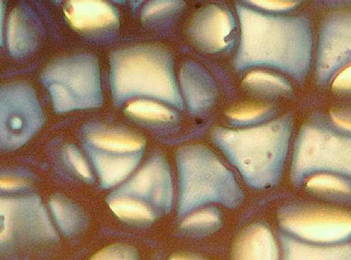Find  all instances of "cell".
Wrapping results in <instances>:
<instances>
[{"instance_id": "1", "label": "cell", "mask_w": 351, "mask_h": 260, "mask_svg": "<svg viewBox=\"0 0 351 260\" xmlns=\"http://www.w3.org/2000/svg\"><path fill=\"white\" fill-rule=\"evenodd\" d=\"M241 39L234 56L237 71L275 68L303 83L308 74L313 34L308 18L265 14L237 2Z\"/></svg>"}, {"instance_id": "2", "label": "cell", "mask_w": 351, "mask_h": 260, "mask_svg": "<svg viewBox=\"0 0 351 260\" xmlns=\"http://www.w3.org/2000/svg\"><path fill=\"white\" fill-rule=\"evenodd\" d=\"M293 125L287 114L245 129L216 127L212 137L250 187L267 189L281 177Z\"/></svg>"}, {"instance_id": "3", "label": "cell", "mask_w": 351, "mask_h": 260, "mask_svg": "<svg viewBox=\"0 0 351 260\" xmlns=\"http://www.w3.org/2000/svg\"><path fill=\"white\" fill-rule=\"evenodd\" d=\"M112 98L115 107L128 100L149 98L184 109V102L176 79L173 59L167 49L142 45L116 50L110 55Z\"/></svg>"}, {"instance_id": "4", "label": "cell", "mask_w": 351, "mask_h": 260, "mask_svg": "<svg viewBox=\"0 0 351 260\" xmlns=\"http://www.w3.org/2000/svg\"><path fill=\"white\" fill-rule=\"evenodd\" d=\"M180 203L178 217L208 203L233 209L239 205L243 194L234 174L205 146L182 147L177 153Z\"/></svg>"}, {"instance_id": "5", "label": "cell", "mask_w": 351, "mask_h": 260, "mask_svg": "<svg viewBox=\"0 0 351 260\" xmlns=\"http://www.w3.org/2000/svg\"><path fill=\"white\" fill-rule=\"evenodd\" d=\"M40 81L49 90L58 114L102 105L99 64L92 55L76 54L58 59L43 70Z\"/></svg>"}, {"instance_id": "6", "label": "cell", "mask_w": 351, "mask_h": 260, "mask_svg": "<svg viewBox=\"0 0 351 260\" xmlns=\"http://www.w3.org/2000/svg\"><path fill=\"white\" fill-rule=\"evenodd\" d=\"M318 172H333L350 177L351 173V139L325 125H304L297 138L291 180L302 183Z\"/></svg>"}, {"instance_id": "7", "label": "cell", "mask_w": 351, "mask_h": 260, "mask_svg": "<svg viewBox=\"0 0 351 260\" xmlns=\"http://www.w3.org/2000/svg\"><path fill=\"white\" fill-rule=\"evenodd\" d=\"M58 240L39 196L0 197V255H12Z\"/></svg>"}, {"instance_id": "8", "label": "cell", "mask_w": 351, "mask_h": 260, "mask_svg": "<svg viewBox=\"0 0 351 260\" xmlns=\"http://www.w3.org/2000/svg\"><path fill=\"white\" fill-rule=\"evenodd\" d=\"M45 123L33 87L26 83L0 86V148H20Z\"/></svg>"}, {"instance_id": "9", "label": "cell", "mask_w": 351, "mask_h": 260, "mask_svg": "<svg viewBox=\"0 0 351 260\" xmlns=\"http://www.w3.org/2000/svg\"><path fill=\"white\" fill-rule=\"evenodd\" d=\"M278 219L283 230L304 242L343 244L351 235L350 213L343 209L291 205L280 209Z\"/></svg>"}, {"instance_id": "10", "label": "cell", "mask_w": 351, "mask_h": 260, "mask_svg": "<svg viewBox=\"0 0 351 260\" xmlns=\"http://www.w3.org/2000/svg\"><path fill=\"white\" fill-rule=\"evenodd\" d=\"M351 57V15L335 12L329 15L319 31L316 77L319 84L327 83Z\"/></svg>"}, {"instance_id": "11", "label": "cell", "mask_w": 351, "mask_h": 260, "mask_svg": "<svg viewBox=\"0 0 351 260\" xmlns=\"http://www.w3.org/2000/svg\"><path fill=\"white\" fill-rule=\"evenodd\" d=\"M112 194L133 197L156 212H170L173 187L167 161L162 155H154L136 174Z\"/></svg>"}, {"instance_id": "12", "label": "cell", "mask_w": 351, "mask_h": 260, "mask_svg": "<svg viewBox=\"0 0 351 260\" xmlns=\"http://www.w3.org/2000/svg\"><path fill=\"white\" fill-rule=\"evenodd\" d=\"M234 28L236 20L230 11L210 5L194 16L188 27V34L200 51L215 54L230 46Z\"/></svg>"}, {"instance_id": "13", "label": "cell", "mask_w": 351, "mask_h": 260, "mask_svg": "<svg viewBox=\"0 0 351 260\" xmlns=\"http://www.w3.org/2000/svg\"><path fill=\"white\" fill-rule=\"evenodd\" d=\"M180 79L182 96L191 114H204L214 106L218 98L217 86L202 66L186 62L182 66Z\"/></svg>"}, {"instance_id": "14", "label": "cell", "mask_w": 351, "mask_h": 260, "mask_svg": "<svg viewBox=\"0 0 351 260\" xmlns=\"http://www.w3.org/2000/svg\"><path fill=\"white\" fill-rule=\"evenodd\" d=\"M64 12L71 26L82 32L114 29L120 22L118 11L104 0H69Z\"/></svg>"}, {"instance_id": "15", "label": "cell", "mask_w": 351, "mask_h": 260, "mask_svg": "<svg viewBox=\"0 0 351 260\" xmlns=\"http://www.w3.org/2000/svg\"><path fill=\"white\" fill-rule=\"evenodd\" d=\"M43 28L32 9L27 5L17 6L11 12L8 22V50L14 58L24 57L37 48Z\"/></svg>"}, {"instance_id": "16", "label": "cell", "mask_w": 351, "mask_h": 260, "mask_svg": "<svg viewBox=\"0 0 351 260\" xmlns=\"http://www.w3.org/2000/svg\"><path fill=\"white\" fill-rule=\"evenodd\" d=\"M86 149L104 189L114 187L130 177L143 158V153L120 155L101 151L87 145Z\"/></svg>"}, {"instance_id": "17", "label": "cell", "mask_w": 351, "mask_h": 260, "mask_svg": "<svg viewBox=\"0 0 351 260\" xmlns=\"http://www.w3.org/2000/svg\"><path fill=\"white\" fill-rule=\"evenodd\" d=\"M234 259H278L277 244L271 230L261 224H252L241 231L232 250Z\"/></svg>"}, {"instance_id": "18", "label": "cell", "mask_w": 351, "mask_h": 260, "mask_svg": "<svg viewBox=\"0 0 351 260\" xmlns=\"http://www.w3.org/2000/svg\"><path fill=\"white\" fill-rule=\"evenodd\" d=\"M86 145L106 153H143L145 140L128 131L108 129L103 127H88L84 129Z\"/></svg>"}, {"instance_id": "19", "label": "cell", "mask_w": 351, "mask_h": 260, "mask_svg": "<svg viewBox=\"0 0 351 260\" xmlns=\"http://www.w3.org/2000/svg\"><path fill=\"white\" fill-rule=\"evenodd\" d=\"M285 259H350V244H319L300 242L296 237L282 235Z\"/></svg>"}, {"instance_id": "20", "label": "cell", "mask_w": 351, "mask_h": 260, "mask_svg": "<svg viewBox=\"0 0 351 260\" xmlns=\"http://www.w3.org/2000/svg\"><path fill=\"white\" fill-rule=\"evenodd\" d=\"M49 206L56 224L66 236H73L86 228V216L70 200L62 196H53Z\"/></svg>"}, {"instance_id": "21", "label": "cell", "mask_w": 351, "mask_h": 260, "mask_svg": "<svg viewBox=\"0 0 351 260\" xmlns=\"http://www.w3.org/2000/svg\"><path fill=\"white\" fill-rule=\"evenodd\" d=\"M108 203L119 218L130 224H149L156 218L155 211L149 205L133 197L112 194Z\"/></svg>"}, {"instance_id": "22", "label": "cell", "mask_w": 351, "mask_h": 260, "mask_svg": "<svg viewBox=\"0 0 351 260\" xmlns=\"http://www.w3.org/2000/svg\"><path fill=\"white\" fill-rule=\"evenodd\" d=\"M181 222V231L187 236L206 237L218 231L221 226V213L214 207H208L189 213Z\"/></svg>"}, {"instance_id": "23", "label": "cell", "mask_w": 351, "mask_h": 260, "mask_svg": "<svg viewBox=\"0 0 351 260\" xmlns=\"http://www.w3.org/2000/svg\"><path fill=\"white\" fill-rule=\"evenodd\" d=\"M126 112L136 120L153 124H171L178 120L177 112L161 103L139 99L128 105Z\"/></svg>"}, {"instance_id": "24", "label": "cell", "mask_w": 351, "mask_h": 260, "mask_svg": "<svg viewBox=\"0 0 351 260\" xmlns=\"http://www.w3.org/2000/svg\"><path fill=\"white\" fill-rule=\"evenodd\" d=\"M243 84L252 92L267 96H283L291 92L290 83L285 78L268 72H250Z\"/></svg>"}, {"instance_id": "25", "label": "cell", "mask_w": 351, "mask_h": 260, "mask_svg": "<svg viewBox=\"0 0 351 260\" xmlns=\"http://www.w3.org/2000/svg\"><path fill=\"white\" fill-rule=\"evenodd\" d=\"M306 187L317 192L350 195V181L343 175L318 173L306 178Z\"/></svg>"}, {"instance_id": "26", "label": "cell", "mask_w": 351, "mask_h": 260, "mask_svg": "<svg viewBox=\"0 0 351 260\" xmlns=\"http://www.w3.org/2000/svg\"><path fill=\"white\" fill-rule=\"evenodd\" d=\"M271 105H259V103H247L237 105L226 112L227 117L233 124L250 125L256 123L271 114Z\"/></svg>"}, {"instance_id": "27", "label": "cell", "mask_w": 351, "mask_h": 260, "mask_svg": "<svg viewBox=\"0 0 351 260\" xmlns=\"http://www.w3.org/2000/svg\"><path fill=\"white\" fill-rule=\"evenodd\" d=\"M184 0H150L142 11V20L145 21L177 14L184 8Z\"/></svg>"}, {"instance_id": "28", "label": "cell", "mask_w": 351, "mask_h": 260, "mask_svg": "<svg viewBox=\"0 0 351 260\" xmlns=\"http://www.w3.org/2000/svg\"><path fill=\"white\" fill-rule=\"evenodd\" d=\"M65 156L67 161L70 163L74 170L77 172L81 177L87 181H93V175L90 171L89 165L84 156L81 155L80 150L73 146H68L65 148Z\"/></svg>"}, {"instance_id": "29", "label": "cell", "mask_w": 351, "mask_h": 260, "mask_svg": "<svg viewBox=\"0 0 351 260\" xmlns=\"http://www.w3.org/2000/svg\"><path fill=\"white\" fill-rule=\"evenodd\" d=\"M247 4L262 10L276 12H290L302 4L303 0H245Z\"/></svg>"}, {"instance_id": "30", "label": "cell", "mask_w": 351, "mask_h": 260, "mask_svg": "<svg viewBox=\"0 0 351 260\" xmlns=\"http://www.w3.org/2000/svg\"><path fill=\"white\" fill-rule=\"evenodd\" d=\"M138 258L137 252L133 247L128 246H122V244H114L106 247L95 255L92 257V259H136Z\"/></svg>"}, {"instance_id": "31", "label": "cell", "mask_w": 351, "mask_h": 260, "mask_svg": "<svg viewBox=\"0 0 351 260\" xmlns=\"http://www.w3.org/2000/svg\"><path fill=\"white\" fill-rule=\"evenodd\" d=\"M332 88L337 92H350L351 89V68L350 64L343 68V70L335 77Z\"/></svg>"}, {"instance_id": "32", "label": "cell", "mask_w": 351, "mask_h": 260, "mask_svg": "<svg viewBox=\"0 0 351 260\" xmlns=\"http://www.w3.org/2000/svg\"><path fill=\"white\" fill-rule=\"evenodd\" d=\"M332 121L337 125V127L341 130L346 131L350 133V116L344 112H331L330 114Z\"/></svg>"}, {"instance_id": "33", "label": "cell", "mask_w": 351, "mask_h": 260, "mask_svg": "<svg viewBox=\"0 0 351 260\" xmlns=\"http://www.w3.org/2000/svg\"><path fill=\"white\" fill-rule=\"evenodd\" d=\"M27 187V181L17 178L0 177V190L12 191Z\"/></svg>"}, {"instance_id": "34", "label": "cell", "mask_w": 351, "mask_h": 260, "mask_svg": "<svg viewBox=\"0 0 351 260\" xmlns=\"http://www.w3.org/2000/svg\"><path fill=\"white\" fill-rule=\"evenodd\" d=\"M6 0H0V46L3 45V21H4Z\"/></svg>"}, {"instance_id": "35", "label": "cell", "mask_w": 351, "mask_h": 260, "mask_svg": "<svg viewBox=\"0 0 351 260\" xmlns=\"http://www.w3.org/2000/svg\"><path fill=\"white\" fill-rule=\"evenodd\" d=\"M324 1L329 5H339L346 4L350 0H324Z\"/></svg>"}, {"instance_id": "36", "label": "cell", "mask_w": 351, "mask_h": 260, "mask_svg": "<svg viewBox=\"0 0 351 260\" xmlns=\"http://www.w3.org/2000/svg\"><path fill=\"white\" fill-rule=\"evenodd\" d=\"M171 259H195L197 258V257H194L192 255H177L172 256Z\"/></svg>"}, {"instance_id": "37", "label": "cell", "mask_w": 351, "mask_h": 260, "mask_svg": "<svg viewBox=\"0 0 351 260\" xmlns=\"http://www.w3.org/2000/svg\"><path fill=\"white\" fill-rule=\"evenodd\" d=\"M144 1H145V0H130V5L134 11H136Z\"/></svg>"}, {"instance_id": "38", "label": "cell", "mask_w": 351, "mask_h": 260, "mask_svg": "<svg viewBox=\"0 0 351 260\" xmlns=\"http://www.w3.org/2000/svg\"><path fill=\"white\" fill-rule=\"evenodd\" d=\"M56 3H60L62 1H64V0H54ZM112 1H114L115 3H118V4H123L125 2V0H112Z\"/></svg>"}]
</instances>
